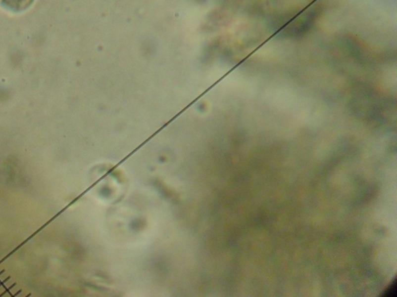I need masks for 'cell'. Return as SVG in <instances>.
Here are the masks:
<instances>
[{"mask_svg":"<svg viewBox=\"0 0 397 297\" xmlns=\"http://www.w3.org/2000/svg\"><path fill=\"white\" fill-rule=\"evenodd\" d=\"M34 0H0V5L11 12L18 13L32 5Z\"/></svg>","mask_w":397,"mask_h":297,"instance_id":"6da1fadb","label":"cell"},{"mask_svg":"<svg viewBox=\"0 0 397 297\" xmlns=\"http://www.w3.org/2000/svg\"><path fill=\"white\" fill-rule=\"evenodd\" d=\"M397 294V280L394 279L393 283L390 284L388 287L384 290V294L383 296H387V297H396Z\"/></svg>","mask_w":397,"mask_h":297,"instance_id":"7a4b0ae2","label":"cell"}]
</instances>
